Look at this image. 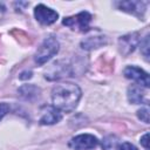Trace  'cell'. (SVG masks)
Masks as SVG:
<instances>
[{"label": "cell", "instance_id": "1", "mask_svg": "<svg viewBox=\"0 0 150 150\" xmlns=\"http://www.w3.org/2000/svg\"><path fill=\"white\" fill-rule=\"evenodd\" d=\"M81 97V90L76 84L61 83L56 84L52 91L53 107L60 111H73Z\"/></svg>", "mask_w": 150, "mask_h": 150}, {"label": "cell", "instance_id": "2", "mask_svg": "<svg viewBox=\"0 0 150 150\" xmlns=\"http://www.w3.org/2000/svg\"><path fill=\"white\" fill-rule=\"evenodd\" d=\"M57 52H59V42L56 41V39L50 36V38L46 39L42 42V45L40 46V48L38 49V52L35 54V62L38 64H43L52 56H54Z\"/></svg>", "mask_w": 150, "mask_h": 150}, {"label": "cell", "instance_id": "3", "mask_svg": "<svg viewBox=\"0 0 150 150\" xmlns=\"http://www.w3.org/2000/svg\"><path fill=\"white\" fill-rule=\"evenodd\" d=\"M91 20V15L88 12H81L75 16H69L63 19V25L70 27L74 30L86 32L89 28V22Z\"/></svg>", "mask_w": 150, "mask_h": 150}, {"label": "cell", "instance_id": "4", "mask_svg": "<svg viewBox=\"0 0 150 150\" xmlns=\"http://www.w3.org/2000/svg\"><path fill=\"white\" fill-rule=\"evenodd\" d=\"M98 144V141L95 136L90 135V134H82L79 135L74 138H71V141L69 142V146L71 149L75 150H88V149H93Z\"/></svg>", "mask_w": 150, "mask_h": 150}, {"label": "cell", "instance_id": "5", "mask_svg": "<svg viewBox=\"0 0 150 150\" xmlns=\"http://www.w3.org/2000/svg\"><path fill=\"white\" fill-rule=\"evenodd\" d=\"M34 14L36 20L42 25H52L59 18V14L55 11L49 7H46L45 5H38L34 9Z\"/></svg>", "mask_w": 150, "mask_h": 150}, {"label": "cell", "instance_id": "6", "mask_svg": "<svg viewBox=\"0 0 150 150\" xmlns=\"http://www.w3.org/2000/svg\"><path fill=\"white\" fill-rule=\"evenodd\" d=\"M124 76L127 79H130V80L136 81L139 86H143L144 88H149V86H150L148 73H145L144 70H142L138 67H135V66L127 67L124 69Z\"/></svg>", "mask_w": 150, "mask_h": 150}, {"label": "cell", "instance_id": "7", "mask_svg": "<svg viewBox=\"0 0 150 150\" xmlns=\"http://www.w3.org/2000/svg\"><path fill=\"white\" fill-rule=\"evenodd\" d=\"M62 118V114L55 107H43L41 110L40 123L41 124H54Z\"/></svg>", "mask_w": 150, "mask_h": 150}, {"label": "cell", "instance_id": "8", "mask_svg": "<svg viewBox=\"0 0 150 150\" xmlns=\"http://www.w3.org/2000/svg\"><path fill=\"white\" fill-rule=\"evenodd\" d=\"M143 93L141 90V87H137V86H132L129 88L128 90V97H129V101L132 102V103H142L144 101L143 98Z\"/></svg>", "mask_w": 150, "mask_h": 150}, {"label": "cell", "instance_id": "9", "mask_svg": "<svg viewBox=\"0 0 150 150\" xmlns=\"http://www.w3.org/2000/svg\"><path fill=\"white\" fill-rule=\"evenodd\" d=\"M144 5H145V4L139 2V1H124V2H121V4H120L121 8H123V9L127 11V12H132V13L138 12L139 9H144V8H143Z\"/></svg>", "mask_w": 150, "mask_h": 150}, {"label": "cell", "instance_id": "10", "mask_svg": "<svg viewBox=\"0 0 150 150\" xmlns=\"http://www.w3.org/2000/svg\"><path fill=\"white\" fill-rule=\"evenodd\" d=\"M117 146V138L115 136H108L104 138L102 143V148L104 150H115Z\"/></svg>", "mask_w": 150, "mask_h": 150}, {"label": "cell", "instance_id": "11", "mask_svg": "<svg viewBox=\"0 0 150 150\" xmlns=\"http://www.w3.org/2000/svg\"><path fill=\"white\" fill-rule=\"evenodd\" d=\"M137 112H138V114H137L138 117H139L143 122L149 123V110H148L146 108H142V109H139Z\"/></svg>", "mask_w": 150, "mask_h": 150}, {"label": "cell", "instance_id": "12", "mask_svg": "<svg viewBox=\"0 0 150 150\" xmlns=\"http://www.w3.org/2000/svg\"><path fill=\"white\" fill-rule=\"evenodd\" d=\"M118 150H137V149H136V146H134L131 143L125 142V143H122V144L118 146Z\"/></svg>", "mask_w": 150, "mask_h": 150}, {"label": "cell", "instance_id": "13", "mask_svg": "<svg viewBox=\"0 0 150 150\" xmlns=\"http://www.w3.org/2000/svg\"><path fill=\"white\" fill-rule=\"evenodd\" d=\"M8 109H9V107L7 103H0V120L7 114Z\"/></svg>", "mask_w": 150, "mask_h": 150}, {"label": "cell", "instance_id": "14", "mask_svg": "<svg viewBox=\"0 0 150 150\" xmlns=\"http://www.w3.org/2000/svg\"><path fill=\"white\" fill-rule=\"evenodd\" d=\"M141 143L145 149H149V134H145L142 138H141Z\"/></svg>", "mask_w": 150, "mask_h": 150}]
</instances>
